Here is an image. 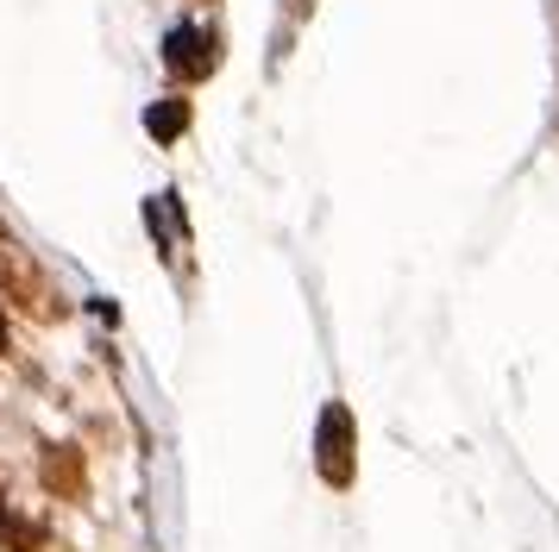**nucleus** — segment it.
Listing matches in <instances>:
<instances>
[{
    "instance_id": "1",
    "label": "nucleus",
    "mask_w": 559,
    "mask_h": 552,
    "mask_svg": "<svg viewBox=\"0 0 559 552\" xmlns=\"http://www.w3.org/2000/svg\"><path fill=\"white\" fill-rule=\"evenodd\" d=\"M164 57H170V70H177V75L195 82V75L214 70V38L195 32V25H182V32H170V50H164Z\"/></svg>"
},
{
    "instance_id": "2",
    "label": "nucleus",
    "mask_w": 559,
    "mask_h": 552,
    "mask_svg": "<svg viewBox=\"0 0 559 552\" xmlns=\"http://www.w3.org/2000/svg\"><path fill=\"white\" fill-rule=\"evenodd\" d=\"M321 471L333 483L353 477V465H346V408H328V421H321Z\"/></svg>"
},
{
    "instance_id": "3",
    "label": "nucleus",
    "mask_w": 559,
    "mask_h": 552,
    "mask_svg": "<svg viewBox=\"0 0 559 552\" xmlns=\"http://www.w3.org/2000/svg\"><path fill=\"white\" fill-rule=\"evenodd\" d=\"M182 125V107H164V113H152V132H177Z\"/></svg>"
},
{
    "instance_id": "4",
    "label": "nucleus",
    "mask_w": 559,
    "mask_h": 552,
    "mask_svg": "<svg viewBox=\"0 0 559 552\" xmlns=\"http://www.w3.org/2000/svg\"><path fill=\"white\" fill-rule=\"evenodd\" d=\"M0 339H7V321H0Z\"/></svg>"
}]
</instances>
